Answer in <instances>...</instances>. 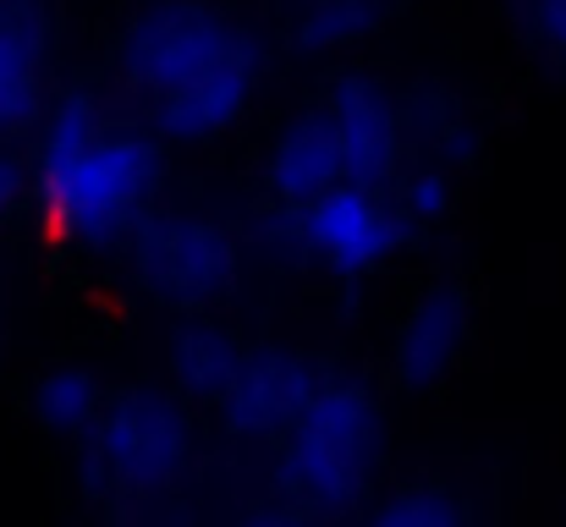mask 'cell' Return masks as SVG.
<instances>
[{
    "label": "cell",
    "instance_id": "cell-1",
    "mask_svg": "<svg viewBox=\"0 0 566 527\" xmlns=\"http://www.w3.org/2000/svg\"><path fill=\"white\" fill-rule=\"evenodd\" d=\"M160 192V144L149 133H94L77 155L33 171V209L50 242L111 247L138 231Z\"/></svg>",
    "mask_w": 566,
    "mask_h": 527
},
{
    "label": "cell",
    "instance_id": "cell-2",
    "mask_svg": "<svg viewBox=\"0 0 566 527\" xmlns=\"http://www.w3.org/2000/svg\"><path fill=\"white\" fill-rule=\"evenodd\" d=\"M385 423L369 384L319 379L314 401L281 434V478L319 512H353L379 478Z\"/></svg>",
    "mask_w": 566,
    "mask_h": 527
},
{
    "label": "cell",
    "instance_id": "cell-3",
    "mask_svg": "<svg viewBox=\"0 0 566 527\" xmlns=\"http://www.w3.org/2000/svg\"><path fill=\"white\" fill-rule=\"evenodd\" d=\"M88 440V473L122 495H160L188 473L192 418L188 401L160 384H133L105 396Z\"/></svg>",
    "mask_w": 566,
    "mask_h": 527
},
{
    "label": "cell",
    "instance_id": "cell-4",
    "mask_svg": "<svg viewBox=\"0 0 566 527\" xmlns=\"http://www.w3.org/2000/svg\"><path fill=\"white\" fill-rule=\"evenodd\" d=\"M138 281L171 308H209L237 281V242L209 214H144L133 231Z\"/></svg>",
    "mask_w": 566,
    "mask_h": 527
},
{
    "label": "cell",
    "instance_id": "cell-5",
    "mask_svg": "<svg viewBox=\"0 0 566 527\" xmlns=\"http://www.w3.org/2000/svg\"><path fill=\"white\" fill-rule=\"evenodd\" d=\"M248 44V33L209 0H155L122 39V66L138 88H149L155 99L192 83L198 72H209L214 61L237 55Z\"/></svg>",
    "mask_w": 566,
    "mask_h": 527
},
{
    "label": "cell",
    "instance_id": "cell-6",
    "mask_svg": "<svg viewBox=\"0 0 566 527\" xmlns=\"http://www.w3.org/2000/svg\"><path fill=\"white\" fill-rule=\"evenodd\" d=\"M297 236L331 275L364 281L401 247L407 220L396 214L390 198H379L369 187H353V181H336L308 209H297Z\"/></svg>",
    "mask_w": 566,
    "mask_h": 527
},
{
    "label": "cell",
    "instance_id": "cell-7",
    "mask_svg": "<svg viewBox=\"0 0 566 527\" xmlns=\"http://www.w3.org/2000/svg\"><path fill=\"white\" fill-rule=\"evenodd\" d=\"M325 122H331V138H336V155H342V181L353 187H390L401 171V110L390 105V94L379 88L375 77H336L331 94H325Z\"/></svg>",
    "mask_w": 566,
    "mask_h": 527
},
{
    "label": "cell",
    "instance_id": "cell-8",
    "mask_svg": "<svg viewBox=\"0 0 566 527\" xmlns=\"http://www.w3.org/2000/svg\"><path fill=\"white\" fill-rule=\"evenodd\" d=\"M319 379L325 373L308 357H297L286 347H259L242 357L231 390L220 396V418L242 440H281L297 423V412L314 401Z\"/></svg>",
    "mask_w": 566,
    "mask_h": 527
},
{
    "label": "cell",
    "instance_id": "cell-9",
    "mask_svg": "<svg viewBox=\"0 0 566 527\" xmlns=\"http://www.w3.org/2000/svg\"><path fill=\"white\" fill-rule=\"evenodd\" d=\"M253 88H259V55H253V44H242L237 55L214 61L192 83L160 94L155 127H160L166 144H209V138H220L242 122V110L253 105Z\"/></svg>",
    "mask_w": 566,
    "mask_h": 527
},
{
    "label": "cell",
    "instance_id": "cell-10",
    "mask_svg": "<svg viewBox=\"0 0 566 527\" xmlns=\"http://www.w3.org/2000/svg\"><path fill=\"white\" fill-rule=\"evenodd\" d=\"M468 336H473V303H468V292L451 286V281H446V286H429V292L407 308V319H401V330H396V357H390L396 384H407V390H434V384L462 362Z\"/></svg>",
    "mask_w": 566,
    "mask_h": 527
},
{
    "label": "cell",
    "instance_id": "cell-11",
    "mask_svg": "<svg viewBox=\"0 0 566 527\" xmlns=\"http://www.w3.org/2000/svg\"><path fill=\"white\" fill-rule=\"evenodd\" d=\"M264 181H270V192L292 214L308 209L319 192H331L342 181V155H336V138H331L325 110H303V116H292L275 133L270 160H264Z\"/></svg>",
    "mask_w": 566,
    "mask_h": 527
},
{
    "label": "cell",
    "instance_id": "cell-12",
    "mask_svg": "<svg viewBox=\"0 0 566 527\" xmlns=\"http://www.w3.org/2000/svg\"><path fill=\"white\" fill-rule=\"evenodd\" d=\"M44 110V17L33 0H17L0 22V133L33 127Z\"/></svg>",
    "mask_w": 566,
    "mask_h": 527
},
{
    "label": "cell",
    "instance_id": "cell-13",
    "mask_svg": "<svg viewBox=\"0 0 566 527\" xmlns=\"http://www.w3.org/2000/svg\"><path fill=\"white\" fill-rule=\"evenodd\" d=\"M242 357H248V351H242V341H237L226 325L192 314V319H182V325L171 330V384H177V396L214 401V407H220V396L231 390V379H237V368H242Z\"/></svg>",
    "mask_w": 566,
    "mask_h": 527
},
{
    "label": "cell",
    "instance_id": "cell-14",
    "mask_svg": "<svg viewBox=\"0 0 566 527\" xmlns=\"http://www.w3.org/2000/svg\"><path fill=\"white\" fill-rule=\"evenodd\" d=\"M99 407H105V384L88 368H77V362H61V368H50L33 384V418L50 434H88Z\"/></svg>",
    "mask_w": 566,
    "mask_h": 527
},
{
    "label": "cell",
    "instance_id": "cell-15",
    "mask_svg": "<svg viewBox=\"0 0 566 527\" xmlns=\"http://www.w3.org/2000/svg\"><path fill=\"white\" fill-rule=\"evenodd\" d=\"M369 527H468V506L446 484H407L379 500Z\"/></svg>",
    "mask_w": 566,
    "mask_h": 527
},
{
    "label": "cell",
    "instance_id": "cell-16",
    "mask_svg": "<svg viewBox=\"0 0 566 527\" xmlns=\"http://www.w3.org/2000/svg\"><path fill=\"white\" fill-rule=\"evenodd\" d=\"M375 22V0H314V11L303 17V50H331L358 39Z\"/></svg>",
    "mask_w": 566,
    "mask_h": 527
},
{
    "label": "cell",
    "instance_id": "cell-17",
    "mask_svg": "<svg viewBox=\"0 0 566 527\" xmlns=\"http://www.w3.org/2000/svg\"><path fill=\"white\" fill-rule=\"evenodd\" d=\"M390 203H396V214H401L407 225H434V220L451 214L457 187H451V176L440 171V166H423V171H412L401 181V192H396Z\"/></svg>",
    "mask_w": 566,
    "mask_h": 527
},
{
    "label": "cell",
    "instance_id": "cell-18",
    "mask_svg": "<svg viewBox=\"0 0 566 527\" xmlns=\"http://www.w3.org/2000/svg\"><path fill=\"white\" fill-rule=\"evenodd\" d=\"M534 28L556 55H566V0H534Z\"/></svg>",
    "mask_w": 566,
    "mask_h": 527
},
{
    "label": "cell",
    "instance_id": "cell-19",
    "mask_svg": "<svg viewBox=\"0 0 566 527\" xmlns=\"http://www.w3.org/2000/svg\"><path fill=\"white\" fill-rule=\"evenodd\" d=\"M22 192H28V166H22L17 155H6V149H0V220L22 203Z\"/></svg>",
    "mask_w": 566,
    "mask_h": 527
},
{
    "label": "cell",
    "instance_id": "cell-20",
    "mask_svg": "<svg viewBox=\"0 0 566 527\" xmlns=\"http://www.w3.org/2000/svg\"><path fill=\"white\" fill-rule=\"evenodd\" d=\"M237 527H308L297 512H286V506H264V512H248Z\"/></svg>",
    "mask_w": 566,
    "mask_h": 527
},
{
    "label": "cell",
    "instance_id": "cell-21",
    "mask_svg": "<svg viewBox=\"0 0 566 527\" xmlns=\"http://www.w3.org/2000/svg\"><path fill=\"white\" fill-rule=\"evenodd\" d=\"M11 6H17V0H0V22H6V17H11Z\"/></svg>",
    "mask_w": 566,
    "mask_h": 527
},
{
    "label": "cell",
    "instance_id": "cell-22",
    "mask_svg": "<svg viewBox=\"0 0 566 527\" xmlns=\"http://www.w3.org/2000/svg\"><path fill=\"white\" fill-rule=\"evenodd\" d=\"M375 6H379V0H375Z\"/></svg>",
    "mask_w": 566,
    "mask_h": 527
}]
</instances>
